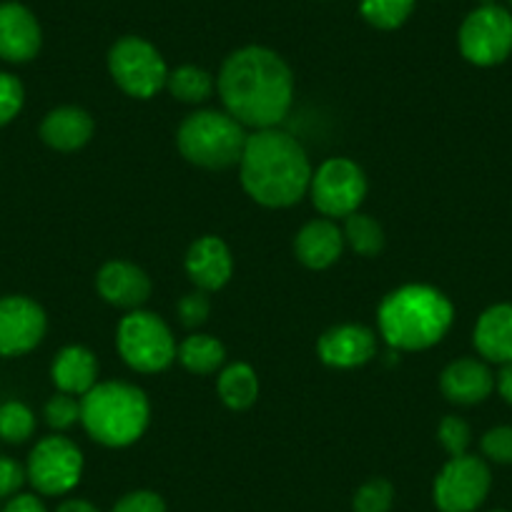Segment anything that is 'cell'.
Listing matches in <instances>:
<instances>
[{
    "label": "cell",
    "instance_id": "obj_1",
    "mask_svg": "<svg viewBox=\"0 0 512 512\" xmlns=\"http://www.w3.org/2000/svg\"><path fill=\"white\" fill-rule=\"evenodd\" d=\"M224 111L244 128H277L294 103V73L277 51L244 46L221 63L216 78Z\"/></svg>",
    "mask_w": 512,
    "mask_h": 512
},
{
    "label": "cell",
    "instance_id": "obj_2",
    "mask_svg": "<svg viewBox=\"0 0 512 512\" xmlns=\"http://www.w3.org/2000/svg\"><path fill=\"white\" fill-rule=\"evenodd\" d=\"M312 161L287 131L264 128L246 139L239 179L246 194L267 209H289L309 194Z\"/></svg>",
    "mask_w": 512,
    "mask_h": 512
},
{
    "label": "cell",
    "instance_id": "obj_3",
    "mask_svg": "<svg viewBox=\"0 0 512 512\" xmlns=\"http://www.w3.org/2000/svg\"><path fill=\"white\" fill-rule=\"evenodd\" d=\"M379 334L395 352H425L445 339L455 322V307L430 284H405L382 299Z\"/></svg>",
    "mask_w": 512,
    "mask_h": 512
},
{
    "label": "cell",
    "instance_id": "obj_4",
    "mask_svg": "<svg viewBox=\"0 0 512 512\" xmlns=\"http://www.w3.org/2000/svg\"><path fill=\"white\" fill-rule=\"evenodd\" d=\"M151 422L146 392L128 382H98L81 397V425L103 447H128L139 442Z\"/></svg>",
    "mask_w": 512,
    "mask_h": 512
},
{
    "label": "cell",
    "instance_id": "obj_5",
    "mask_svg": "<svg viewBox=\"0 0 512 512\" xmlns=\"http://www.w3.org/2000/svg\"><path fill=\"white\" fill-rule=\"evenodd\" d=\"M249 134L226 111H196L181 121L176 131V149L189 164L209 171L239 166Z\"/></svg>",
    "mask_w": 512,
    "mask_h": 512
},
{
    "label": "cell",
    "instance_id": "obj_6",
    "mask_svg": "<svg viewBox=\"0 0 512 512\" xmlns=\"http://www.w3.org/2000/svg\"><path fill=\"white\" fill-rule=\"evenodd\" d=\"M116 347L123 362L134 372L156 374L174 364L176 339L169 324L154 312L134 309L121 319L116 332Z\"/></svg>",
    "mask_w": 512,
    "mask_h": 512
},
{
    "label": "cell",
    "instance_id": "obj_7",
    "mask_svg": "<svg viewBox=\"0 0 512 512\" xmlns=\"http://www.w3.org/2000/svg\"><path fill=\"white\" fill-rule=\"evenodd\" d=\"M108 73L126 96L149 101L166 88L169 66L151 41L141 36H123L108 51Z\"/></svg>",
    "mask_w": 512,
    "mask_h": 512
},
{
    "label": "cell",
    "instance_id": "obj_8",
    "mask_svg": "<svg viewBox=\"0 0 512 512\" xmlns=\"http://www.w3.org/2000/svg\"><path fill=\"white\" fill-rule=\"evenodd\" d=\"M309 196L324 219H347L367 199V176L357 161L334 156L312 174Z\"/></svg>",
    "mask_w": 512,
    "mask_h": 512
},
{
    "label": "cell",
    "instance_id": "obj_9",
    "mask_svg": "<svg viewBox=\"0 0 512 512\" xmlns=\"http://www.w3.org/2000/svg\"><path fill=\"white\" fill-rule=\"evenodd\" d=\"M457 43L472 66H500L512 56V13L497 3L475 8L462 21Z\"/></svg>",
    "mask_w": 512,
    "mask_h": 512
},
{
    "label": "cell",
    "instance_id": "obj_10",
    "mask_svg": "<svg viewBox=\"0 0 512 512\" xmlns=\"http://www.w3.org/2000/svg\"><path fill=\"white\" fill-rule=\"evenodd\" d=\"M492 475L475 455L450 457L432 485V500L440 512H475L490 492Z\"/></svg>",
    "mask_w": 512,
    "mask_h": 512
},
{
    "label": "cell",
    "instance_id": "obj_11",
    "mask_svg": "<svg viewBox=\"0 0 512 512\" xmlns=\"http://www.w3.org/2000/svg\"><path fill=\"white\" fill-rule=\"evenodd\" d=\"M26 475L41 495H66L81 482L83 452L68 437H43L31 450Z\"/></svg>",
    "mask_w": 512,
    "mask_h": 512
},
{
    "label": "cell",
    "instance_id": "obj_12",
    "mask_svg": "<svg viewBox=\"0 0 512 512\" xmlns=\"http://www.w3.org/2000/svg\"><path fill=\"white\" fill-rule=\"evenodd\" d=\"M48 317L38 302L23 294L0 299V357H21L43 342Z\"/></svg>",
    "mask_w": 512,
    "mask_h": 512
},
{
    "label": "cell",
    "instance_id": "obj_13",
    "mask_svg": "<svg viewBox=\"0 0 512 512\" xmlns=\"http://www.w3.org/2000/svg\"><path fill=\"white\" fill-rule=\"evenodd\" d=\"M43 46V31L31 8L16 0L0 3V58L8 63H28Z\"/></svg>",
    "mask_w": 512,
    "mask_h": 512
},
{
    "label": "cell",
    "instance_id": "obj_14",
    "mask_svg": "<svg viewBox=\"0 0 512 512\" xmlns=\"http://www.w3.org/2000/svg\"><path fill=\"white\" fill-rule=\"evenodd\" d=\"M317 354L332 369H357L377 354V334L364 324H339L319 337Z\"/></svg>",
    "mask_w": 512,
    "mask_h": 512
},
{
    "label": "cell",
    "instance_id": "obj_15",
    "mask_svg": "<svg viewBox=\"0 0 512 512\" xmlns=\"http://www.w3.org/2000/svg\"><path fill=\"white\" fill-rule=\"evenodd\" d=\"M189 279L201 292H219L229 284L234 274V259H231L229 244L214 234H206L189 246L184 259Z\"/></svg>",
    "mask_w": 512,
    "mask_h": 512
},
{
    "label": "cell",
    "instance_id": "obj_16",
    "mask_svg": "<svg viewBox=\"0 0 512 512\" xmlns=\"http://www.w3.org/2000/svg\"><path fill=\"white\" fill-rule=\"evenodd\" d=\"M96 289L103 302L118 309H141L151 297V279L141 267L123 259L106 262L96 274Z\"/></svg>",
    "mask_w": 512,
    "mask_h": 512
},
{
    "label": "cell",
    "instance_id": "obj_17",
    "mask_svg": "<svg viewBox=\"0 0 512 512\" xmlns=\"http://www.w3.org/2000/svg\"><path fill=\"white\" fill-rule=\"evenodd\" d=\"M440 390L447 402L462 407H472L485 402L495 390V374L485 362L472 357L455 359L440 374Z\"/></svg>",
    "mask_w": 512,
    "mask_h": 512
},
{
    "label": "cell",
    "instance_id": "obj_18",
    "mask_svg": "<svg viewBox=\"0 0 512 512\" xmlns=\"http://www.w3.org/2000/svg\"><path fill=\"white\" fill-rule=\"evenodd\" d=\"M344 234L334 219H314L299 229L294 239V254L307 269L322 272L339 262L344 251Z\"/></svg>",
    "mask_w": 512,
    "mask_h": 512
},
{
    "label": "cell",
    "instance_id": "obj_19",
    "mask_svg": "<svg viewBox=\"0 0 512 512\" xmlns=\"http://www.w3.org/2000/svg\"><path fill=\"white\" fill-rule=\"evenodd\" d=\"M93 134H96V121L86 108L78 106L53 108L41 123L43 144L61 154L81 151L93 139Z\"/></svg>",
    "mask_w": 512,
    "mask_h": 512
},
{
    "label": "cell",
    "instance_id": "obj_20",
    "mask_svg": "<svg viewBox=\"0 0 512 512\" xmlns=\"http://www.w3.org/2000/svg\"><path fill=\"white\" fill-rule=\"evenodd\" d=\"M472 344L487 362H512V304L487 307L477 319Z\"/></svg>",
    "mask_w": 512,
    "mask_h": 512
},
{
    "label": "cell",
    "instance_id": "obj_21",
    "mask_svg": "<svg viewBox=\"0 0 512 512\" xmlns=\"http://www.w3.org/2000/svg\"><path fill=\"white\" fill-rule=\"evenodd\" d=\"M51 379L58 392L83 397L98 384V359L96 354L81 344L63 347L51 364Z\"/></svg>",
    "mask_w": 512,
    "mask_h": 512
},
{
    "label": "cell",
    "instance_id": "obj_22",
    "mask_svg": "<svg viewBox=\"0 0 512 512\" xmlns=\"http://www.w3.org/2000/svg\"><path fill=\"white\" fill-rule=\"evenodd\" d=\"M216 392L229 410H249L259 397V377L251 364L234 362L221 369L219 379H216Z\"/></svg>",
    "mask_w": 512,
    "mask_h": 512
},
{
    "label": "cell",
    "instance_id": "obj_23",
    "mask_svg": "<svg viewBox=\"0 0 512 512\" xmlns=\"http://www.w3.org/2000/svg\"><path fill=\"white\" fill-rule=\"evenodd\" d=\"M176 359L181 362V367L189 369L191 374H214L216 369L224 367L226 362V347L211 334L194 332L191 337H186L184 342L179 344V352H176Z\"/></svg>",
    "mask_w": 512,
    "mask_h": 512
},
{
    "label": "cell",
    "instance_id": "obj_24",
    "mask_svg": "<svg viewBox=\"0 0 512 512\" xmlns=\"http://www.w3.org/2000/svg\"><path fill=\"white\" fill-rule=\"evenodd\" d=\"M214 76L209 71L199 66H179L174 71H169L166 78V91L181 103H191V106H199L206 103L214 96Z\"/></svg>",
    "mask_w": 512,
    "mask_h": 512
},
{
    "label": "cell",
    "instance_id": "obj_25",
    "mask_svg": "<svg viewBox=\"0 0 512 512\" xmlns=\"http://www.w3.org/2000/svg\"><path fill=\"white\" fill-rule=\"evenodd\" d=\"M417 0H359V16L377 31H397L410 21Z\"/></svg>",
    "mask_w": 512,
    "mask_h": 512
},
{
    "label": "cell",
    "instance_id": "obj_26",
    "mask_svg": "<svg viewBox=\"0 0 512 512\" xmlns=\"http://www.w3.org/2000/svg\"><path fill=\"white\" fill-rule=\"evenodd\" d=\"M344 241L349 244V249L359 256H377L384 249V229L377 219L367 214H352L344 219Z\"/></svg>",
    "mask_w": 512,
    "mask_h": 512
},
{
    "label": "cell",
    "instance_id": "obj_27",
    "mask_svg": "<svg viewBox=\"0 0 512 512\" xmlns=\"http://www.w3.org/2000/svg\"><path fill=\"white\" fill-rule=\"evenodd\" d=\"M33 432H36V417H33L31 407L18 400L0 405V440L21 445V442L31 440Z\"/></svg>",
    "mask_w": 512,
    "mask_h": 512
},
{
    "label": "cell",
    "instance_id": "obj_28",
    "mask_svg": "<svg viewBox=\"0 0 512 512\" xmlns=\"http://www.w3.org/2000/svg\"><path fill=\"white\" fill-rule=\"evenodd\" d=\"M395 502V487L384 477H372L354 492V512H390Z\"/></svg>",
    "mask_w": 512,
    "mask_h": 512
},
{
    "label": "cell",
    "instance_id": "obj_29",
    "mask_svg": "<svg viewBox=\"0 0 512 512\" xmlns=\"http://www.w3.org/2000/svg\"><path fill=\"white\" fill-rule=\"evenodd\" d=\"M437 440L445 447L447 455L460 457L467 455V447H470L472 442V430L462 417L447 415L445 420L440 422V427H437Z\"/></svg>",
    "mask_w": 512,
    "mask_h": 512
},
{
    "label": "cell",
    "instance_id": "obj_30",
    "mask_svg": "<svg viewBox=\"0 0 512 512\" xmlns=\"http://www.w3.org/2000/svg\"><path fill=\"white\" fill-rule=\"evenodd\" d=\"M43 415H46L48 427H53V430H68L76 422H81V400H76L73 395H66V392H58V395H53L46 402Z\"/></svg>",
    "mask_w": 512,
    "mask_h": 512
},
{
    "label": "cell",
    "instance_id": "obj_31",
    "mask_svg": "<svg viewBox=\"0 0 512 512\" xmlns=\"http://www.w3.org/2000/svg\"><path fill=\"white\" fill-rule=\"evenodd\" d=\"M176 314H179V322L184 324L186 329H199L201 324H206L211 314V299L209 292H201V289H194V292L184 294L176 304Z\"/></svg>",
    "mask_w": 512,
    "mask_h": 512
},
{
    "label": "cell",
    "instance_id": "obj_32",
    "mask_svg": "<svg viewBox=\"0 0 512 512\" xmlns=\"http://www.w3.org/2000/svg\"><path fill=\"white\" fill-rule=\"evenodd\" d=\"M23 103H26L23 83L11 73L0 71V126L11 123L21 113Z\"/></svg>",
    "mask_w": 512,
    "mask_h": 512
},
{
    "label": "cell",
    "instance_id": "obj_33",
    "mask_svg": "<svg viewBox=\"0 0 512 512\" xmlns=\"http://www.w3.org/2000/svg\"><path fill=\"white\" fill-rule=\"evenodd\" d=\"M482 452L487 460L497 462V465H512V427L500 425L492 427L482 435Z\"/></svg>",
    "mask_w": 512,
    "mask_h": 512
},
{
    "label": "cell",
    "instance_id": "obj_34",
    "mask_svg": "<svg viewBox=\"0 0 512 512\" xmlns=\"http://www.w3.org/2000/svg\"><path fill=\"white\" fill-rule=\"evenodd\" d=\"M111 512H166V502L151 490H136L123 495Z\"/></svg>",
    "mask_w": 512,
    "mask_h": 512
},
{
    "label": "cell",
    "instance_id": "obj_35",
    "mask_svg": "<svg viewBox=\"0 0 512 512\" xmlns=\"http://www.w3.org/2000/svg\"><path fill=\"white\" fill-rule=\"evenodd\" d=\"M28 480L26 470L11 457H0V497H13Z\"/></svg>",
    "mask_w": 512,
    "mask_h": 512
},
{
    "label": "cell",
    "instance_id": "obj_36",
    "mask_svg": "<svg viewBox=\"0 0 512 512\" xmlns=\"http://www.w3.org/2000/svg\"><path fill=\"white\" fill-rule=\"evenodd\" d=\"M3 512H48L41 497L36 495H13L11 502L3 507Z\"/></svg>",
    "mask_w": 512,
    "mask_h": 512
},
{
    "label": "cell",
    "instance_id": "obj_37",
    "mask_svg": "<svg viewBox=\"0 0 512 512\" xmlns=\"http://www.w3.org/2000/svg\"><path fill=\"white\" fill-rule=\"evenodd\" d=\"M495 387L497 392H500L502 400H505L507 405H512V362L502 364L500 374L495 377Z\"/></svg>",
    "mask_w": 512,
    "mask_h": 512
},
{
    "label": "cell",
    "instance_id": "obj_38",
    "mask_svg": "<svg viewBox=\"0 0 512 512\" xmlns=\"http://www.w3.org/2000/svg\"><path fill=\"white\" fill-rule=\"evenodd\" d=\"M56 512H101V510L88 500H66L58 505Z\"/></svg>",
    "mask_w": 512,
    "mask_h": 512
},
{
    "label": "cell",
    "instance_id": "obj_39",
    "mask_svg": "<svg viewBox=\"0 0 512 512\" xmlns=\"http://www.w3.org/2000/svg\"><path fill=\"white\" fill-rule=\"evenodd\" d=\"M482 6H490V3H495V0H480Z\"/></svg>",
    "mask_w": 512,
    "mask_h": 512
},
{
    "label": "cell",
    "instance_id": "obj_40",
    "mask_svg": "<svg viewBox=\"0 0 512 512\" xmlns=\"http://www.w3.org/2000/svg\"><path fill=\"white\" fill-rule=\"evenodd\" d=\"M492 512H505V510H492Z\"/></svg>",
    "mask_w": 512,
    "mask_h": 512
},
{
    "label": "cell",
    "instance_id": "obj_41",
    "mask_svg": "<svg viewBox=\"0 0 512 512\" xmlns=\"http://www.w3.org/2000/svg\"><path fill=\"white\" fill-rule=\"evenodd\" d=\"M510 6H512V0H510Z\"/></svg>",
    "mask_w": 512,
    "mask_h": 512
}]
</instances>
